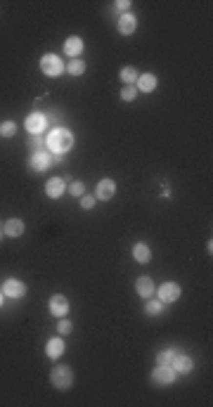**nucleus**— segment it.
Returning a JSON list of instances; mask_svg holds the SVG:
<instances>
[{
    "instance_id": "f03ea898",
    "label": "nucleus",
    "mask_w": 213,
    "mask_h": 407,
    "mask_svg": "<svg viewBox=\"0 0 213 407\" xmlns=\"http://www.w3.org/2000/svg\"><path fill=\"white\" fill-rule=\"evenodd\" d=\"M50 384H52L57 391H66V388H71V384H74V372H71V367H66V365H57V367L50 372Z\"/></svg>"
},
{
    "instance_id": "f257e3e1",
    "label": "nucleus",
    "mask_w": 213,
    "mask_h": 407,
    "mask_svg": "<svg viewBox=\"0 0 213 407\" xmlns=\"http://www.w3.org/2000/svg\"><path fill=\"white\" fill-rule=\"evenodd\" d=\"M45 144L50 147L52 154H64V152H69L74 147V135L66 128H55V130L47 133Z\"/></svg>"
},
{
    "instance_id": "4be33fe9",
    "label": "nucleus",
    "mask_w": 213,
    "mask_h": 407,
    "mask_svg": "<svg viewBox=\"0 0 213 407\" xmlns=\"http://www.w3.org/2000/svg\"><path fill=\"white\" fill-rule=\"evenodd\" d=\"M66 71H69L71 76H81V74L85 71V62H83V60H71L69 66H66Z\"/></svg>"
},
{
    "instance_id": "a211bd4d",
    "label": "nucleus",
    "mask_w": 213,
    "mask_h": 407,
    "mask_svg": "<svg viewBox=\"0 0 213 407\" xmlns=\"http://www.w3.org/2000/svg\"><path fill=\"white\" fill-rule=\"evenodd\" d=\"M31 168L36 173H43L50 168V157H47L45 152H36L33 157H31Z\"/></svg>"
},
{
    "instance_id": "4468645a",
    "label": "nucleus",
    "mask_w": 213,
    "mask_h": 407,
    "mask_svg": "<svg viewBox=\"0 0 213 407\" xmlns=\"http://www.w3.org/2000/svg\"><path fill=\"white\" fill-rule=\"evenodd\" d=\"M156 83L159 81H156L154 74H140L135 88H137V93H152V90H156Z\"/></svg>"
},
{
    "instance_id": "1a4fd4ad",
    "label": "nucleus",
    "mask_w": 213,
    "mask_h": 407,
    "mask_svg": "<svg viewBox=\"0 0 213 407\" xmlns=\"http://www.w3.org/2000/svg\"><path fill=\"white\" fill-rule=\"evenodd\" d=\"M24 125H26V130H29L31 135H41V133L45 130V116H43V114H38V111H33V114L26 116Z\"/></svg>"
},
{
    "instance_id": "ddd939ff",
    "label": "nucleus",
    "mask_w": 213,
    "mask_h": 407,
    "mask_svg": "<svg viewBox=\"0 0 213 407\" xmlns=\"http://www.w3.org/2000/svg\"><path fill=\"white\" fill-rule=\"evenodd\" d=\"M45 353L50 360H57L64 355V341H62V336H52L50 341L45 344Z\"/></svg>"
},
{
    "instance_id": "c85d7f7f",
    "label": "nucleus",
    "mask_w": 213,
    "mask_h": 407,
    "mask_svg": "<svg viewBox=\"0 0 213 407\" xmlns=\"http://www.w3.org/2000/svg\"><path fill=\"white\" fill-rule=\"evenodd\" d=\"M114 7H116L119 12H130V2H128V0H119V2H114Z\"/></svg>"
},
{
    "instance_id": "39448f33",
    "label": "nucleus",
    "mask_w": 213,
    "mask_h": 407,
    "mask_svg": "<svg viewBox=\"0 0 213 407\" xmlns=\"http://www.w3.org/2000/svg\"><path fill=\"white\" fill-rule=\"evenodd\" d=\"M152 379L156 384H161V386H170V384L178 379V372H175L170 365H159L152 372Z\"/></svg>"
},
{
    "instance_id": "6e6552de",
    "label": "nucleus",
    "mask_w": 213,
    "mask_h": 407,
    "mask_svg": "<svg viewBox=\"0 0 213 407\" xmlns=\"http://www.w3.org/2000/svg\"><path fill=\"white\" fill-rule=\"evenodd\" d=\"M2 294L10 298H21L26 294V284L21 282V280H15V277H10V280H5L2 284Z\"/></svg>"
},
{
    "instance_id": "9b49d317",
    "label": "nucleus",
    "mask_w": 213,
    "mask_h": 407,
    "mask_svg": "<svg viewBox=\"0 0 213 407\" xmlns=\"http://www.w3.org/2000/svg\"><path fill=\"white\" fill-rule=\"evenodd\" d=\"M50 313L55 315V317H64V315L69 313V301L62 296V294H55V296L50 298Z\"/></svg>"
},
{
    "instance_id": "6ab92c4d",
    "label": "nucleus",
    "mask_w": 213,
    "mask_h": 407,
    "mask_svg": "<svg viewBox=\"0 0 213 407\" xmlns=\"http://www.w3.org/2000/svg\"><path fill=\"white\" fill-rule=\"evenodd\" d=\"M133 258H135L137 263H147L152 258V249L145 242H137L135 246H133Z\"/></svg>"
},
{
    "instance_id": "5701e85b",
    "label": "nucleus",
    "mask_w": 213,
    "mask_h": 407,
    "mask_svg": "<svg viewBox=\"0 0 213 407\" xmlns=\"http://www.w3.org/2000/svg\"><path fill=\"white\" fill-rule=\"evenodd\" d=\"M15 133H17V123H15V121H5V123L0 125V135H2V138H12Z\"/></svg>"
},
{
    "instance_id": "aec40b11",
    "label": "nucleus",
    "mask_w": 213,
    "mask_h": 407,
    "mask_svg": "<svg viewBox=\"0 0 213 407\" xmlns=\"http://www.w3.org/2000/svg\"><path fill=\"white\" fill-rule=\"evenodd\" d=\"M119 76H121V81L126 83V85H135V83H137V76H140V74H137L135 66H123Z\"/></svg>"
},
{
    "instance_id": "f8f14e48",
    "label": "nucleus",
    "mask_w": 213,
    "mask_h": 407,
    "mask_svg": "<svg viewBox=\"0 0 213 407\" xmlns=\"http://www.w3.org/2000/svg\"><path fill=\"white\" fill-rule=\"evenodd\" d=\"M135 291L142 298H152L154 291H156V286H154V280H152V277H147V275H142V277H140V280L135 282Z\"/></svg>"
},
{
    "instance_id": "412c9836",
    "label": "nucleus",
    "mask_w": 213,
    "mask_h": 407,
    "mask_svg": "<svg viewBox=\"0 0 213 407\" xmlns=\"http://www.w3.org/2000/svg\"><path fill=\"white\" fill-rule=\"evenodd\" d=\"M145 310H147V315H161V310H164V303H161L159 298H147Z\"/></svg>"
},
{
    "instance_id": "dca6fc26",
    "label": "nucleus",
    "mask_w": 213,
    "mask_h": 407,
    "mask_svg": "<svg viewBox=\"0 0 213 407\" xmlns=\"http://www.w3.org/2000/svg\"><path fill=\"white\" fill-rule=\"evenodd\" d=\"M170 367L178 372V374H190L192 372V360H190V355H178L175 353V358H173V362H170Z\"/></svg>"
},
{
    "instance_id": "9d476101",
    "label": "nucleus",
    "mask_w": 213,
    "mask_h": 407,
    "mask_svg": "<svg viewBox=\"0 0 213 407\" xmlns=\"http://www.w3.org/2000/svg\"><path fill=\"white\" fill-rule=\"evenodd\" d=\"M64 183H66V180H64V178H57V175L50 178L45 183V194L50 199H60L62 194L66 192V185H64Z\"/></svg>"
},
{
    "instance_id": "2f4dec72",
    "label": "nucleus",
    "mask_w": 213,
    "mask_h": 407,
    "mask_svg": "<svg viewBox=\"0 0 213 407\" xmlns=\"http://www.w3.org/2000/svg\"><path fill=\"white\" fill-rule=\"evenodd\" d=\"M2 235H5V232H2V230H0V239H2Z\"/></svg>"
},
{
    "instance_id": "2eb2a0df",
    "label": "nucleus",
    "mask_w": 213,
    "mask_h": 407,
    "mask_svg": "<svg viewBox=\"0 0 213 407\" xmlns=\"http://www.w3.org/2000/svg\"><path fill=\"white\" fill-rule=\"evenodd\" d=\"M64 52H66L69 57L78 60V55L83 52V38H81V36H71V38H66V41H64Z\"/></svg>"
},
{
    "instance_id": "c756f323",
    "label": "nucleus",
    "mask_w": 213,
    "mask_h": 407,
    "mask_svg": "<svg viewBox=\"0 0 213 407\" xmlns=\"http://www.w3.org/2000/svg\"><path fill=\"white\" fill-rule=\"evenodd\" d=\"M31 147H33V149L43 147V138H41V135H31ZM38 152H41V149H38Z\"/></svg>"
},
{
    "instance_id": "a878e982",
    "label": "nucleus",
    "mask_w": 213,
    "mask_h": 407,
    "mask_svg": "<svg viewBox=\"0 0 213 407\" xmlns=\"http://www.w3.org/2000/svg\"><path fill=\"white\" fill-rule=\"evenodd\" d=\"M173 358H175V350H161V353L156 355V362H159V365H170Z\"/></svg>"
},
{
    "instance_id": "f3484780",
    "label": "nucleus",
    "mask_w": 213,
    "mask_h": 407,
    "mask_svg": "<svg viewBox=\"0 0 213 407\" xmlns=\"http://www.w3.org/2000/svg\"><path fill=\"white\" fill-rule=\"evenodd\" d=\"M24 230H26V225H24V220H19V218H10L5 223V227H2V232L7 237H21Z\"/></svg>"
},
{
    "instance_id": "20e7f679",
    "label": "nucleus",
    "mask_w": 213,
    "mask_h": 407,
    "mask_svg": "<svg viewBox=\"0 0 213 407\" xmlns=\"http://www.w3.org/2000/svg\"><path fill=\"white\" fill-rule=\"evenodd\" d=\"M156 294H159V301H161V303H175V301L180 298V284L164 282L156 289Z\"/></svg>"
},
{
    "instance_id": "b1692460",
    "label": "nucleus",
    "mask_w": 213,
    "mask_h": 407,
    "mask_svg": "<svg viewBox=\"0 0 213 407\" xmlns=\"http://www.w3.org/2000/svg\"><path fill=\"white\" fill-rule=\"evenodd\" d=\"M66 189H69V194H71V197H83V194H85V185H83L81 180H74V183H71Z\"/></svg>"
},
{
    "instance_id": "cd10ccee",
    "label": "nucleus",
    "mask_w": 213,
    "mask_h": 407,
    "mask_svg": "<svg viewBox=\"0 0 213 407\" xmlns=\"http://www.w3.org/2000/svg\"><path fill=\"white\" fill-rule=\"evenodd\" d=\"M81 206H83L85 211H90L92 206H95V197H92V194H83V197H81Z\"/></svg>"
},
{
    "instance_id": "423d86ee",
    "label": "nucleus",
    "mask_w": 213,
    "mask_h": 407,
    "mask_svg": "<svg viewBox=\"0 0 213 407\" xmlns=\"http://www.w3.org/2000/svg\"><path fill=\"white\" fill-rule=\"evenodd\" d=\"M114 194H116V183H114L111 178H105V180H100V183H97L95 199H100V202H109V199H114Z\"/></svg>"
},
{
    "instance_id": "393cba45",
    "label": "nucleus",
    "mask_w": 213,
    "mask_h": 407,
    "mask_svg": "<svg viewBox=\"0 0 213 407\" xmlns=\"http://www.w3.org/2000/svg\"><path fill=\"white\" fill-rule=\"evenodd\" d=\"M135 97H137V88H135V85H126V88L121 90V100H123V102H133Z\"/></svg>"
},
{
    "instance_id": "0eeeda50",
    "label": "nucleus",
    "mask_w": 213,
    "mask_h": 407,
    "mask_svg": "<svg viewBox=\"0 0 213 407\" xmlns=\"http://www.w3.org/2000/svg\"><path fill=\"white\" fill-rule=\"evenodd\" d=\"M116 29H119L121 36H133L137 29V17L133 15V12H123V15L119 17V21H116Z\"/></svg>"
},
{
    "instance_id": "bb28decb",
    "label": "nucleus",
    "mask_w": 213,
    "mask_h": 407,
    "mask_svg": "<svg viewBox=\"0 0 213 407\" xmlns=\"http://www.w3.org/2000/svg\"><path fill=\"white\" fill-rule=\"evenodd\" d=\"M71 329H74V325H71L69 320H64V317H60V322H57V334H62V336H66V334H71Z\"/></svg>"
},
{
    "instance_id": "7ed1b4c3",
    "label": "nucleus",
    "mask_w": 213,
    "mask_h": 407,
    "mask_svg": "<svg viewBox=\"0 0 213 407\" xmlns=\"http://www.w3.org/2000/svg\"><path fill=\"white\" fill-rule=\"evenodd\" d=\"M41 71L50 76V79H57L64 74V62H62L57 55H43V60H41Z\"/></svg>"
},
{
    "instance_id": "7c9ffc66",
    "label": "nucleus",
    "mask_w": 213,
    "mask_h": 407,
    "mask_svg": "<svg viewBox=\"0 0 213 407\" xmlns=\"http://www.w3.org/2000/svg\"><path fill=\"white\" fill-rule=\"evenodd\" d=\"M2 296H5V294H2V291H0V305H2Z\"/></svg>"
}]
</instances>
